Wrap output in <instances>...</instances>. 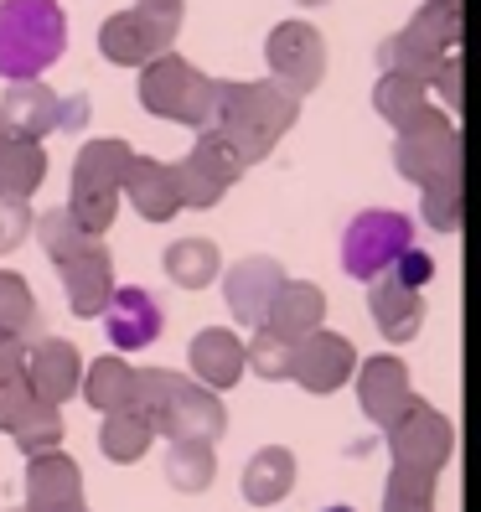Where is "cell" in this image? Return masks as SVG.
<instances>
[{
  "mask_svg": "<svg viewBox=\"0 0 481 512\" xmlns=\"http://www.w3.org/2000/svg\"><path fill=\"white\" fill-rule=\"evenodd\" d=\"M295 114L300 99L285 94L275 78H259V83H218V109H213V135H223L244 166L264 161L290 130H295Z\"/></svg>",
  "mask_w": 481,
  "mask_h": 512,
  "instance_id": "obj_1",
  "label": "cell"
},
{
  "mask_svg": "<svg viewBox=\"0 0 481 512\" xmlns=\"http://www.w3.org/2000/svg\"><path fill=\"white\" fill-rule=\"evenodd\" d=\"M68 47V16L57 0H0V78L47 73Z\"/></svg>",
  "mask_w": 481,
  "mask_h": 512,
  "instance_id": "obj_2",
  "label": "cell"
},
{
  "mask_svg": "<svg viewBox=\"0 0 481 512\" xmlns=\"http://www.w3.org/2000/svg\"><path fill=\"white\" fill-rule=\"evenodd\" d=\"M140 104L156 119H171V125L207 130L213 125V109H218V78L192 68L187 57L161 52L140 68Z\"/></svg>",
  "mask_w": 481,
  "mask_h": 512,
  "instance_id": "obj_3",
  "label": "cell"
},
{
  "mask_svg": "<svg viewBox=\"0 0 481 512\" xmlns=\"http://www.w3.org/2000/svg\"><path fill=\"white\" fill-rule=\"evenodd\" d=\"M176 32H182V0H140L99 26V52L119 68H145L150 57L171 52Z\"/></svg>",
  "mask_w": 481,
  "mask_h": 512,
  "instance_id": "obj_4",
  "label": "cell"
},
{
  "mask_svg": "<svg viewBox=\"0 0 481 512\" xmlns=\"http://www.w3.org/2000/svg\"><path fill=\"white\" fill-rule=\"evenodd\" d=\"M461 47V11H440V6H419L399 37H388L378 47L383 73H409V78H435L445 57H456Z\"/></svg>",
  "mask_w": 481,
  "mask_h": 512,
  "instance_id": "obj_5",
  "label": "cell"
},
{
  "mask_svg": "<svg viewBox=\"0 0 481 512\" xmlns=\"http://www.w3.org/2000/svg\"><path fill=\"white\" fill-rule=\"evenodd\" d=\"M414 244V223L388 207H368L342 228V269L352 280H378L399 264V254Z\"/></svg>",
  "mask_w": 481,
  "mask_h": 512,
  "instance_id": "obj_6",
  "label": "cell"
},
{
  "mask_svg": "<svg viewBox=\"0 0 481 512\" xmlns=\"http://www.w3.org/2000/svg\"><path fill=\"white\" fill-rule=\"evenodd\" d=\"M394 171L414 187L445 182V176H461V135L450 114H425L419 125L394 135Z\"/></svg>",
  "mask_w": 481,
  "mask_h": 512,
  "instance_id": "obj_7",
  "label": "cell"
},
{
  "mask_svg": "<svg viewBox=\"0 0 481 512\" xmlns=\"http://www.w3.org/2000/svg\"><path fill=\"white\" fill-rule=\"evenodd\" d=\"M264 63H269V78H275L285 94L306 99L326 78V37L311 21H275L264 37Z\"/></svg>",
  "mask_w": 481,
  "mask_h": 512,
  "instance_id": "obj_8",
  "label": "cell"
},
{
  "mask_svg": "<svg viewBox=\"0 0 481 512\" xmlns=\"http://www.w3.org/2000/svg\"><path fill=\"white\" fill-rule=\"evenodd\" d=\"M171 171H176V197H182V207H197V213H207V207L223 202V192H228L249 166H244V156H238L223 135L197 130V145H192Z\"/></svg>",
  "mask_w": 481,
  "mask_h": 512,
  "instance_id": "obj_9",
  "label": "cell"
},
{
  "mask_svg": "<svg viewBox=\"0 0 481 512\" xmlns=\"http://www.w3.org/2000/svg\"><path fill=\"white\" fill-rule=\"evenodd\" d=\"M450 450H456V430H450V419L425 399H414L394 425H388V456H394V466L440 476L450 466Z\"/></svg>",
  "mask_w": 481,
  "mask_h": 512,
  "instance_id": "obj_10",
  "label": "cell"
},
{
  "mask_svg": "<svg viewBox=\"0 0 481 512\" xmlns=\"http://www.w3.org/2000/svg\"><path fill=\"white\" fill-rule=\"evenodd\" d=\"M357 373V347L337 331L316 326L311 337L290 342V378L306 388V394H337V388Z\"/></svg>",
  "mask_w": 481,
  "mask_h": 512,
  "instance_id": "obj_11",
  "label": "cell"
},
{
  "mask_svg": "<svg viewBox=\"0 0 481 512\" xmlns=\"http://www.w3.org/2000/svg\"><path fill=\"white\" fill-rule=\"evenodd\" d=\"M99 316H104V331H109L114 352H140L150 342H161V331H166V306L140 285H114L109 306Z\"/></svg>",
  "mask_w": 481,
  "mask_h": 512,
  "instance_id": "obj_12",
  "label": "cell"
},
{
  "mask_svg": "<svg viewBox=\"0 0 481 512\" xmlns=\"http://www.w3.org/2000/svg\"><path fill=\"white\" fill-rule=\"evenodd\" d=\"M228 430V409L213 388H202L192 378H182V388L171 394V404L156 419V435L166 440H192V445H213Z\"/></svg>",
  "mask_w": 481,
  "mask_h": 512,
  "instance_id": "obj_13",
  "label": "cell"
},
{
  "mask_svg": "<svg viewBox=\"0 0 481 512\" xmlns=\"http://www.w3.org/2000/svg\"><path fill=\"white\" fill-rule=\"evenodd\" d=\"M414 399L419 394L409 383V368L399 363L394 352H378V357H363V363H357V404H363V414L373 419L378 430L394 425Z\"/></svg>",
  "mask_w": 481,
  "mask_h": 512,
  "instance_id": "obj_14",
  "label": "cell"
},
{
  "mask_svg": "<svg viewBox=\"0 0 481 512\" xmlns=\"http://www.w3.org/2000/svg\"><path fill=\"white\" fill-rule=\"evenodd\" d=\"M21 378L42 404H68L78 394V383H83V352L68 337H42V342L26 347Z\"/></svg>",
  "mask_w": 481,
  "mask_h": 512,
  "instance_id": "obj_15",
  "label": "cell"
},
{
  "mask_svg": "<svg viewBox=\"0 0 481 512\" xmlns=\"http://www.w3.org/2000/svg\"><path fill=\"white\" fill-rule=\"evenodd\" d=\"M285 264L280 259H269V254H249V259H238L228 275H223V300H228V316L233 321H244V326H259L264 311H269V300H275V290L285 285Z\"/></svg>",
  "mask_w": 481,
  "mask_h": 512,
  "instance_id": "obj_16",
  "label": "cell"
},
{
  "mask_svg": "<svg viewBox=\"0 0 481 512\" xmlns=\"http://www.w3.org/2000/svg\"><path fill=\"white\" fill-rule=\"evenodd\" d=\"M26 507L32 512H73L83 507V466L68 450H47V456L26 461Z\"/></svg>",
  "mask_w": 481,
  "mask_h": 512,
  "instance_id": "obj_17",
  "label": "cell"
},
{
  "mask_svg": "<svg viewBox=\"0 0 481 512\" xmlns=\"http://www.w3.org/2000/svg\"><path fill=\"white\" fill-rule=\"evenodd\" d=\"M57 275H63V295H68V306H73V316H99L104 306H109V295H114V259H109V249L99 244H88L83 254H73L68 264H57Z\"/></svg>",
  "mask_w": 481,
  "mask_h": 512,
  "instance_id": "obj_18",
  "label": "cell"
},
{
  "mask_svg": "<svg viewBox=\"0 0 481 512\" xmlns=\"http://www.w3.org/2000/svg\"><path fill=\"white\" fill-rule=\"evenodd\" d=\"M119 197H130V207L145 218V223H171L182 213V197H176V171L166 161H150V156H135L125 182H119Z\"/></svg>",
  "mask_w": 481,
  "mask_h": 512,
  "instance_id": "obj_19",
  "label": "cell"
},
{
  "mask_svg": "<svg viewBox=\"0 0 481 512\" xmlns=\"http://www.w3.org/2000/svg\"><path fill=\"white\" fill-rule=\"evenodd\" d=\"M187 363H192V383L223 394V388H233L244 378V342H238V331H228V326H207L192 337Z\"/></svg>",
  "mask_w": 481,
  "mask_h": 512,
  "instance_id": "obj_20",
  "label": "cell"
},
{
  "mask_svg": "<svg viewBox=\"0 0 481 512\" xmlns=\"http://www.w3.org/2000/svg\"><path fill=\"white\" fill-rule=\"evenodd\" d=\"M321 321H326V290L311 285V280H285L259 326L275 331L280 342H300V337H311Z\"/></svg>",
  "mask_w": 481,
  "mask_h": 512,
  "instance_id": "obj_21",
  "label": "cell"
},
{
  "mask_svg": "<svg viewBox=\"0 0 481 512\" xmlns=\"http://www.w3.org/2000/svg\"><path fill=\"white\" fill-rule=\"evenodd\" d=\"M57 109H63V99H57L42 78H21V83L6 88V99H0V119H6V130L16 140H37V145L57 130Z\"/></svg>",
  "mask_w": 481,
  "mask_h": 512,
  "instance_id": "obj_22",
  "label": "cell"
},
{
  "mask_svg": "<svg viewBox=\"0 0 481 512\" xmlns=\"http://www.w3.org/2000/svg\"><path fill=\"white\" fill-rule=\"evenodd\" d=\"M368 311L373 326L383 331V342H414L425 326V290H409L394 275H378L368 290Z\"/></svg>",
  "mask_w": 481,
  "mask_h": 512,
  "instance_id": "obj_23",
  "label": "cell"
},
{
  "mask_svg": "<svg viewBox=\"0 0 481 512\" xmlns=\"http://www.w3.org/2000/svg\"><path fill=\"white\" fill-rule=\"evenodd\" d=\"M130 161H135L130 140H88L73 156V192H119Z\"/></svg>",
  "mask_w": 481,
  "mask_h": 512,
  "instance_id": "obj_24",
  "label": "cell"
},
{
  "mask_svg": "<svg viewBox=\"0 0 481 512\" xmlns=\"http://www.w3.org/2000/svg\"><path fill=\"white\" fill-rule=\"evenodd\" d=\"M295 492V456L285 445H264L244 466V502L249 507H275Z\"/></svg>",
  "mask_w": 481,
  "mask_h": 512,
  "instance_id": "obj_25",
  "label": "cell"
},
{
  "mask_svg": "<svg viewBox=\"0 0 481 512\" xmlns=\"http://www.w3.org/2000/svg\"><path fill=\"white\" fill-rule=\"evenodd\" d=\"M161 269L171 285L182 290H207L218 275H223V254L213 238H171L166 254H161Z\"/></svg>",
  "mask_w": 481,
  "mask_h": 512,
  "instance_id": "obj_26",
  "label": "cell"
},
{
  "mask_svg": "<svg viewBox=\"0 0 481 512\" xmlns=\"http://www.w3.org/2000/svg\"><path fill=\"white\" fill-rule=\"evenodd\" d=\"M373 109H378L394 130H409V125H419L425 114H435L430 83H425V78H409V73H383L378 88H373Z\"/></svg>",
  "mask_w": 481,
  "mask_h": 512,
  "instance_id": "obj_27",
  "label": "cell"
},
{
  "mask_svg": "<svg viewBox=\"0 0 481 512\" xmlns=\"http://www.w3.org/2000/svg\"><path fill=\"white\" fill-rule=\"evenodd\" d=\"M42 176H47V150L37 140H6L0 145V197H11V202H26L37 187H42Z\"/></svg>",
  "mask_w": 481,
  "mask_h": 512,
  "instance_id": "obj_28",
  "label": "cell"
},
{
  "mask_svg": "<svg viewBox=\"0 0 481 512\" xmlns=\"http://www.w3.org/2000/svg\"><path fill=\"white\" fill-rule=\"evenodd\" d=\"M83 399L94 404L99 414H119L130 409V388H135V368L125 363V357H99L94 368L83 373Z\"/></svg>",
  "mask_w": 481,
  "mask_h": 512,
  "instance_id": "obj_29",
  "label": "cell"
},
{
  "mask_svg": "<svg viewBox=\"0 0 481 512\" xmlns=\"http://www.w3.org/2000/svg\"><path fill=\"white\" fill-rule=\"evenodd\" d=\"M150 440H156V430H150L135 409L104 414V425H99V450H104V461H114V466L140 461L145 450H150Z\"/></svg>",
  "mask_w": 481,
  "mask_h": 512,
  "instance_id": "obj_30",
  "label": "cell"
},
{
  "mask_svg": "<svg viewBox=\"0 0 481 512\" xmlns=\"http://www.w3.org/2000/svg\"><path fill=\"white\" fill-rule=\"evenodd\" d=\"M213 476H218V456H213V445H192V440H171L166 450V481L176 492H207L213 487Z\"/></svg>",
  "mask_w": 481,
  "mask_h": 512,
  "instance_id": "obj_31",
  "label": "cell"
},
{
  "mask_svg": "<svg viewBox=\"0 0 481 512\" xmlns=\"http://www.w3.org/2000/svg\"><path fill=\"white\" fill-rule=\"evenodd\" d=\"M37 321H42V311H37V295H32V285H26V275L0 269V337L26 342L37 331Z\"/></svg>",
  "mask_w": 481,
  "mask_h": 512,
  "instance_id": "obj_32",
  "label": "cell"
},
{
  "mask_svg": "<svg viewBox=\"0 0 481 512\" xmlns=\"http://www.w3.org/2000/svg\"><path fill=\"white\" fill-rule=\"evenodd\" d=\"M32 233H37V244H42V254H47L52 264H68L73 254H83L88 244H94V238L73 223L68 207H52V213L32 218Z\"/></svg>",
  "mask_w": 481,
  "mask_h": 512,
  "instance_id": "obj_33",
  "label": "cell"
},
{
  "mask_svg": "<svg viewBox=\"0 0 481 512\" xmlns=\"http://www.w3.org/2000/svg\"><path fill=\"white\" fill-rule=\"evenodd\" d=\"M383 512H435V476L394 466L383 487Z\"/></svg>",
  "mask_w": 481,
  "mask_h": 512,
  "instance_id": "obj_34",
  "label": "cell"
},
{
  "mask_svg": "<svg viewBox=\"0 0 481 512\" xmlns=\"http://www.w3.org/2000/svg\"><path fill=\"white\" fill-rule=\"evenodd\" d=\"M11 440H16V450H21L26 461L47 456V450H63V414H57V404H37V409L11 430Z\"/></svg>",
  "mask_w": 481,
  "mask_h": 512,
  "instance_id": "obj_35",
  "label": "cell"
},
{
  "mask_svg": "<svg viewBox=\"0 0 481 512\" xmlns=\"http://www.w3.org/2000/svg\"><path fill=\"white\" fill-rule=\"evenodd\" d=\"M244 373H259L264 383L290 378V342H280L275 331H254V342H244Z\"/></svg>",
  "mask_w": 481,
  "mask_h": 512,
  "instance_id": "obj_36",
  "label": "cell"
},
{
  "mask_svg": "<svg viewBox=\"0 0 481 512\" xmlns=\"http://www.w3.org/2000/svg\"><path fill=\"white\" fill-rule=\"evenodd\" d=\"M419 192H425V197H419V213H425L430 228H440V233L461 228V176H445V182H430Z\"/></svg>",
  "mask_w": 481,
  "mask_h": 512,
  "instance_id": "obj_37",
  "label": "cell"
},
{
  "mask_svg": "<svg viewBox=\"0 0 481 512\" xmlns=\"http://www.w3.org/2000/svg\"><path fill=\"white\" fill-rule=\"evenodd\" d=\"M68 213L88 238H104L119 218V192H73L68 197Z\"/></svg>",
  "mask_w": 481,
  "mask_h": 512,
  "instance_id": "obj_38",
  "label": "cell"
},
{
  "mask_svg": "<svg viewBox=\"0 0 481 512\" xmlns=\"http://www.w3.org/2000/svg\"><path fill=\"white\" fill-rule=\"evenodd\" d=\"M37 404H42V399L32 394V388H26V378H11L6 388H0V430L11 435V430L21 425V419L37 409Z\"/></svg>",
  "mask_w": 481,
  "mask_h": 512,
  "instance_id": "obj_39",
  "label": "cell"
},
{
  "mask_svg": "<svg viewBox=\"0 0 481 512\" xmlns=\"http://www.w3.org/2000/svg\"><path fill=\"white\" fill-rule=\"evenodd\" d=\"M26 233H32V207L26 202H11L0 197V254H11L26 244Z\"/></svg>",
  "mask_w": 481,
  "mask_h": 512,
  "instance_id": "obj_40",
  "label": "cell"
},
{
  "mask_svg": "<svg viewBox=\"0 0 481 512\" xmlns=\"http://www.w3.org/2000/svg\"><path fill=\"white\" fill-rule=\"evenodd\" d=\"M388 275H394L399 285H409V290H425V285L435 280V259H430L425 249H419V244H409V249L399 254V264L388 269Z\"/></svg>",
  "mask_w": 481,
  "mask_h": 512,
  "instance_id": "obj_41",
  "label": "cell"
},
{
  "mask_svg": "<svg viewBox=\"0 0 481 512\" xmlns=\"http://www.w3.org/2000/svg\"><path fill=\"white\" fill-rule=\"evenodd\" d=\"M430 83H440L445 109H461V57H445V63H440V73H435Z\"/></svg>",
  "mask_w": 481,
  "mask_h": 512,
  "instance_id": "obj_42",
  "label": "cell"
},
{
  "mask_svg": "<svg viewBox=\"0 0 481 512\" xmlns=\"http://www.w3.org/2000/svg\"><path fill=\"white\" fill-rule=\"evenodd\" d=\"M21 368H26V342L0 337V388H6L11 378H21Z\"/></svg>",
  "mask_w": 481,
  "mask_h": 512,
  "instance_id": "obj_43",
  "label": "cell"
},
{
  "mask_svg": "<svg viewBox=\"0 0 481 512\" xmlns=\"http://www.w3.org/2000/svg\"><path fill=\"white\" fill-rule=\"evenodd\" d=\"M83 119H88V99L73 94L63 109H57V130H83Z\"/></svg>",
  "mask_w": 481,
  "mask_h": 512,
  "instance_id": "obj_44",
  "label": "cell"
},
{
  "mask_svg": "<svg viewBox=\"0 0 481 512\" xmlns=\"http://www.w3.org/2000/svg\"><path fill=\"white\" fill-rule=\"evenodd\" d=\"M425 6H440V11H461V0H425Z\"/></svg>",
  "mask_w": 481,
  "mask_h": 512,
  "instance_id": "obj_45",
  "label": "cell"
},
{
  "mask_svg": "<svg viewBox=\"0 0 481 512\" xmlns=\"http://www.w3.org/2000/svg\"><path fill=\"white\" fill-rule=\"evenodd\" d=\"M11 140V130H6V119H0V145H6Z\"/></svg>",
  "mask_w": 481,
  "mask_h": 512,
  "instance_id": "obj_46",
  "label": "cell"
},
{
  "mask_svg": "<svg viewBox=\"0 0 481 512\" xmlns=\"http://www.w3.org/2000/svg\"><path fill=\"white\" fill-rule=\"evenodd\" d=\"M11 512H32V507H11ZM73 512H88V507H73Z\"/></svg>",
  "mask_w": 481,
  "mask_h": 512,
  "instance_id": "obj_47",
  "label": "cell"
},
{
  "mask_svg": "<svg viewBox=\"0 0 481 512\" xmlns=\"http://www.w3.org/2000/svg\"><path fill=\"white\" fill-rule=\"evenodd\" d=\"M300 6H326V0H300Z\"/></svg>",
  "mask_w": 481,
  "mask_h": 512,
  "instance_id": "obj_48",
  "label": "cell"
},
{
  "mask_svg": "<svg viewBox=\"0 0 481 512\" xmlns=\"http://www.w3.org/2000/svg\"><path fill=\"white\" fill-rule=\"evenodd\" d=\"M326 512H352V507H326Z\"/></svg>",
  "mask_w": 481,
  "mask_h": 512,
  "instance_id": "obj_49",
  "label": "cell"
}]
</instances>
